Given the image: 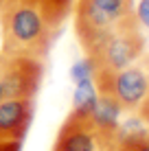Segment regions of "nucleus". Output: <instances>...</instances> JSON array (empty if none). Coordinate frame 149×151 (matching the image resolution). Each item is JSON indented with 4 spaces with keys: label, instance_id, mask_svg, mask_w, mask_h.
<instances>
[{
    "label": "nucleus",
    "instance_id": "16",
    "mask_svg": "<svg viewBox=\"0 0 149 151\" xmlns=\"http://www.w3.org/2000/svg\"><path fill=\"white\" fill-rule=\"evenodd\" d=\"M116 151H132V149L127 147V145H119V147H116Z\"/></svg>",
    "mask_w": 149,
    "mask_h": 151
},
{
    "label": "nucleus",
    "instance_id": "10",
    "mask_svg": "<svg viewBox=\"0 0 149 151\" xmlns=\"http://www.w3.org/2000/svg\"><path fill=\"white\" fill-rule=\"evenodd\" d=\"M22 2H31L35 7H40L44 11V15L50 20V24L55 29H59L61 22L66 20V15H68V11H70L73 0H22Z\"/></svg>",
    "mask_w": 149,
    "mask_h": 151
},
{
    "label": "nucleus",
    "instance_id": "15",
    "mask_svg": "<svg viewBox=\"0 0 149 151\" xmlns=\"http://www.w3.org/2000/svg\"><path fill=\"white\" fill-rule=\"evenodd\" d=\"M22 142H0V151H20Z\"/></svg>",
    "mask_w": 149,
    "mask_h": 151
},
{
    "label": "nucleus",
    "instance_id": "4",
    "mask_svg": "<svg viewBox=\"0 0 149 151\" xmlns=\"http://www.w3.org/2000/svg\"><path fill=\"white\" fill-rule=\"evenodd\" d=\"M94 83L99 92L114 96L123 110L138 112L149 92V68L132 64L119 72H96Z\"/></svg>",
    "mask_w": 149,
    "mask_h": 151
},
{
    "label": "nucleus",
    "instance_id": "8",
    "mask_svg": "<svg viewBox=\"0 0 149 151\" xmlns=\"http://www.w3.org/2000/svg\"><path fill=\"white\" fill-rule=\"evenodd\" d=\"M121 114H123V107L119 105V101L110 94L99 92V99H96V105L92 110L90 118L99 129H103L107 134H116L121 123Z\"/></svg>",
    "mask_w": 149,
    "mask_h": 151
},
{
    "label": "nucleus",
    "instance_id": "7",
    "mask_svg": "<svg viewBox=\"0 0 149 151\" xmlns=\"http://www.w3.org/2000/svg\"><path fill=\"white\" fill-rule=\"evenodd\" d=\"M33 118V99L0 101V142H22Z\"/></svg>",
    "mask_w": 149,
    "mask_h": 151
},
{
    "label": "nucleus",
    "instance_id": "2",
    "mask_svg": "<svg viewBox=\"0 0 149 151\" xmlns=\"http://www.w3.org/2000/svg\"><path fill=\"white\" fill-rule=\"evenodd\" d=\"M134 22V0H77L75 31L83 50L103 35Z\"/></svg>",
    "mask_w": 149,
    "mask_h": 151
},
{
    "label": "nucleus",
    "instance_id": "1",
    "mask_svg": "<svg viewBox=\"0 0 149 151\" xmlns=\"http://www.w3.org/2000/svg\"><path fill=\"white\" fill-rule=\"evenodd\" d=\"M0 27L2 53L42 61L57 33L42 9L22 0H11L0 11Z\"/></svg>",
    "mask_w": 149,
    "mask_h": 151
},
{
    "label": "nucleus",
    "instance_id": "13",
    "mask_svg": "<svg viewBox=\"0 0 149 151\" xmlns=\"http://www.w3.org/2000/svg\"><path fill=\"white\" fill-rule=\"evenodd\" d=\"M121 145H127L132 151H149V134L143 136V138H138V140H134V142H121Z\"/></svg>",
    "mask_w": 149,
    "mask_h": 151
},
{
    "label": "nucleus",
    "instance_id": "3",
    "mask_svg": "<svg viewBox=\"0 0 149 151\" xmlns=\"http://www.w3.org/2000/svg\"><path fill=\"white\" fill-rule=\"evenodd\" d=\"M143 48H145V40L140 35L138 22H134L96 40L86 50V55L94 59L96 72H119L134 64L143 55Z\"/></svg>",
    "mask_w": 149,
    "mask_h": 151
},
{
    "label": "nucleus",
    "instance_id": "5",
    "mask_svg": "<svg viewBox=\"0 0 149 151\" xmlns=\"http://www.w3.org/2000/svg\"><path fill=\"white\" fill-rule=\"evenodd\" d=\"M116 134L99 129L90 116L68 114L55 138L53 151H116Z\"/></svg>",
    "mask_w": 149,
    "mask_h": 151
},
{
    "label": "nucleus",
    "instance_id": "12",
    "mask_svg": "<svg viewBox=\"0 0 149 151\" xmlns=\"http://www.w3.org/2000/svg\"><path fill=\"white\" fill-rule=\"evenodd\" d=\"M134 18L138 22V27L149 31V0H138L136 9H134Z\"/></svg>",
    "mask_w": 149,
    "mask_h": 151
},
{
    "label": "nucleus",
    "instance_id": "11",
    "mask_svg": "<svg viewBox=\"0 0 149 151\" xmlns=\"http://www.w3.org/2000/svg\"><path fill=\"white\" fill-rule=\"evenodd\" d=\"M70 81L73 83H79V81H86V79H94L96 77V64L90 55L86 57H79L73 66H70V72H68Z\"/></svg>",
    "mask_w": 149,
    "mask_h": 151
},
{
    "label": "nucleus",
    "instance_id": "17",
    "mask_svg": "<svg viewBox=\"0 0 149 151\" xmlns=\"http://www.w3.org/2000/svg\"><path fill=\"white\" fill-rule=\"evenodd\" d=\"M9 2H11V0H0V11H2V9H4V7H7V4H9Z\"/></svg>",
    "mask_w": 149,
    "mask_h": 151
},
{
    "label": "nucleus",
    "instance_id": "14",
    "mask_svg": "<svg viewBox=\"0 0 149 151\" xmlns=\"http://www.w3.org/2000/svg\"><path fill=\"white\" fill-rule=\"evenodd\" d=\"M138 116L143 118L147 125H149V92H147V96H145V101H143V105L138 107Z\"/></svg>",
    "mask_w": 149,
    "mask_h": 151
},
{
    "label": "nucleus",
    "instance_id": "6",
    "mask_svg": "<svg viewBox=\"0 0 149 151\" xmlns=\"http://www.w3.org/2000/svg\"><path fill=\"white\" fill-rule=\"evenodd\" d=\"M44 75V61L0 53V86L4 99H33Z\"/></svg>",
    "mask_w": 149,
    "mask_h": 151
},
{
    "label": "nucleus",
    "instance_id": "18",
    "mask_svg": "<svg viewBox=\"0 0 149 151\" xmlns=\"http://www.w3.org/2000/svg\"><path fill=\"white\" fill-rule=\"evenodd\" d=\"M0 101H4V92H2V86H0Z\"/></svg>",
    "mask_w": 149,
    "mask_h": 151
},
{
    "label": "nucleus",
    "instance_id": "9",
    "mask_svg": "<svg viewBox=\"0 0 149 151\" xmlns=\"http://www.w3.org/2000/svg\"><path fill=\"white\" fill-rule=\"evenodd\" d=\"M96 99H99V88H96L94 79H86V81L75 83L70 114H75V116H90L96 105Z\"/></svg>",
    "mask_w": 149,
    "mask_h": 151
}]
</instances>
